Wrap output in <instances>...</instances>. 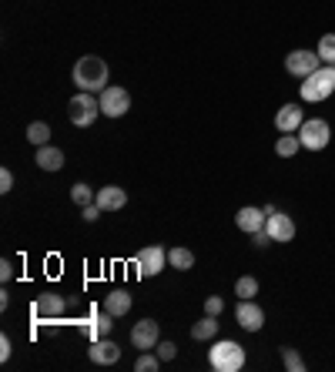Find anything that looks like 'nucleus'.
<instances>
[{
	"mask_svg": "<svg viewBox=\"0 0 335 372\" xmlns=\"http://www.w3.org/2000/svg\"><path fill=\"white\" fill-rule=\"evenodd\" d=\"M214 336H218V322H214V315H205L201 322H195V326H191V339L212 342Z\"/></svg>",
	"mask_w": 335,
	"mask_h": 372,
	"instance_id": "19",
	"label": "nucleus"
},
{
	"mask_svg": "<svg viewBox=\"0 0 335 372\" xmlns=\"http://www.w3.org/2000/svg\"><path fill=\"white\" fill-rule=\"evenodd\" d=\"M168 262H171V268H178V272H188V268H195V252L178 245L168 252Z\"/></svg>",
	"mask_w": 335,
	"mask_h": 372,
	"instance_id": "20",
	"label": "nucleus"
},
{
	"mask_svg": "<svg viewBox=\"0 0 335 372\" xmlns=\"http://www.w3.org/2000/svg\"><path fill=\"white\" fill-rule=\"evenodd\" d=\"M158 366H161V356H158V352H154V356H151V352H144V356L135 362L137 372H158Z\"/></svg>",
	"mask_w": 335,
	"mask_h": 372,
	"instance_id": "28",
	"label": "nucleus"
},
{
	"mask_svg": "<svg viewBox=\"0 0 335 372\" xmlns=\"http://www.w3.org/2000/svg\"><path fill=\"white\" fill-rule=\"evenodd\" d=\"M168 262V252L161 245H148V248H141L135 255V268L144 275V279H151V275H158L161 268H165Z\"/></svg>",
	"mask_w": 335,
	"mask_h": 372,
	"instance_id": "8",
	"label": "nucleus"
},
{
	"mask_svg": "<svg viewBox=\"0 0 335 372\" xmlns=\"http://www.w3.org/2000/svg\"><path fill=\"white\" fill-rule=\"evenodd\" d=\"M64 309H67V302L57 292H47L34 302V315H41V319H57V315H64Z\"/></svg>",
	"mask_w": 335,
	"mask_h": 372,
	"instance_id": "16",
	"label": "nucleus"
},
{
	"mask_svg": "<svg viewBox=\"0 0 335 372\" xmlns=\"http://www.w3.org/2000/svg\"><path fill=\"white\" fill-rule=\"evenodd\" d=\"M235 319L245 332H259L265 326V312H261V305H255V298H242L238 309H235Z\"/></svg>",
	"mask_w": 335,
	"mask_h": 372,
	"instance_id": "10",
	"label": "nucleus"
},
{
	"mask_svg": "<svg viewBox=\"0 0 335 372\" xmlns=\"http://www.w3.org/2000/svg\"><path fill=\"white\" fill-rule=\"evenodd\" d=\"M305 124V114L299 104H285V108H278L275 114V128H278V135H299V128Z\"/></svg>",
	"mask_w": 335,
	"mask_h": 372,
	"instance_id": "12",
	"label": "nucleus"
},
{
	"mask_svg": "<svg viewBox=\"0 0 335 372\" xmlns=\"http://www.w3.org/2000/svg\"><path fill=\"white\" fill-rule=\"evenodd\" d=\"M252 242H255L259 248H265V245H272V235H268L265 228H261V232H255V235H252Z\"/></svg>",
	"mask_w": 335,
	"mask_h": 372,
	"instance_id": "33",
	"label": "nucleus"
},
{
	"mask_svg": "<svg viewBox=\"0 0 335 372\" xmlns=\"http://www.w3.org/2000/svg\"><path fill=\"white\" fill-rule=\"evenodd\" d=\"M319 57H322V64H335V34H322Z\"/></svg>",
	"mask_w": 335,
	"mask_h": 372,
	"instance_id": "25",
	"label": "nucleus"
},
{
	"mask_svg": "<svg viewBox=\"0 0 335 372\" xmlns=\"http://www.w3.org/2000/svg\"><path fill=\"white\" fill-rule=\"evenodd\" d=\"M158 342H161V329H158L154 319H141V322L131 329V345L141 349V352H151Z\"/></svg>",
	"mask_w": 335,
	"mask_h": 372,
	"instance_id": "9",
	"label": "nucleus"
},
{
	"mask_svg": "<svg viewBox=\"0 0 335 372\" xmlns=\"http://www.w3.org/2000/svg\"><path fill=\"white\" fill-rule=\"evenodd\" d=\"M11 188H14V174H11V168H4V171H0V191L7 195Z\"/></svg>",
	"mask_w": 335,
	"mask_h": 372,
	"instance_id": "31",
	"label": "nucleus"
},
{
	"mask_svg": "<svg viewBox=\"0 0 335 372\" xmlns=\"http://www.w3.org/2000/svg\"><path fill=\"white\" fill-rule=\"evenodd\" d=\"M128 108H131V94H128V88L107 84L104 91H101V114H104V118H121V114H128Z\"/></svg>",
	"mask_w": 335,
	"mask_h": 372,
	"instance_id": "6",
	"label": "nucleus"
},
{
	"mask_svg": "<svg viewBox=\"0 0 335 372\" xmlns=\"http://www.w3.org/2000/svg\"><path fill=\"white\" fill-rule=\"evenodd\" d=\"M37 165H41L44 171H61L64 168V151L61 148L44 144V148H37Z\"/></svg>",
	"mask_w": 335,
	"mask_h": 372,
	"instance_id": "18",
	"label": "nucleus"
},
{
	"mask_svg": "<svg viewBox=\"0 0 335 372\" xmlns=\"http://www.w3.org/2000/svg\"><path fill=\"white\" fill-rule=\"evenodd\" d=\"M235 295L238 298H255L259 295V279L255 275H242V279L235 282Z\"/></svg>",
	"mask_w": 335,
	"mask_h": 372,
	"instance_id": "22",
	"label": "nucleus"
},
{
	"mask_svg": "<svg viewBox=\"0 0 335 372\" xmlns=\"http://www.w3.org/2000/svg\"><path fill=\"white\" fill-rule=\"evenodd\" d=\"M88 356H91V362H97V366H114V362L121 359V345L111 339H94L91 349H88Z\"/></svg>",
	"mask_w": 335,
	"mask_h": 372,
	"instance_id": "14",
	"label": "nucleus"
},
{
	"mask_svg": "<svg viewBox=\"0 0 335 372\" xmlns=\"http://www.w3.org/2000/svg\"><path fill=\"white\" fill-rule=\"evenodd\" d=\"M71 78L81 91L88 94H97L107 88V64L101 57H94V54H84L81 61L74 64V71H71Z\"/></svg>",
	"mask_w": 335,
	"mask_h": 372,
	"instance_id": "1",
	"label": "nucleus"
},
{
	"mask_svg": "<svg viewBox=\"0 0 335 372\" xmlns=\"http://www.w3.org/2000/svg\"><path fill=\"white\" fill-rule=\"evenodd\" d=\"M104 312H111L114 319H118V315H128V312H131V292H124V289L107 292L104 295Z\"/></svg>",
	"mask_w": 335,
	"mask_h": 372,
	"instance_id": "17",
	"label": "nucleus"
},
{
	"mask_svg": "<svg viewBox=\"0 0 335 372\" xmlns=\"http://www.w3.org/2000/svg\"><path fill=\"white\" fill-rule=\"evenodd\" d=\"M282 366H285L289 372H302L305 369V359L299 356L295 349H289V345H285V349H282Z\"/></svg>",
	"mask_w": 335,
	"mask_h": 372,
	"instance_id": "26",
	"label": "nucleus"
},
{
	"mask_svg": "<svg viewBox=\"0 0 335 372\" xmlns=\"http://www.w3.org/2000/svg\"><path fill=\"white\" fill-rule=\"evenodd\" d=\"M94 198H97V191H94L91 185H74V188H71V202L81 205V208L94 205Z\"/></svg>",
	"mask_w": 335,
	"mask_h": 372,
	"instance_id": "23",
	"label": "nucleus"
},
{
	"mask_svg": "<svg viewBox=\"0 0 335 372\" xmlns=\"http://www.w3.org/2000/svg\"><path fill=\"white\" fill-rule=\"evenodd\" d=\"M11 352H14V345H11V339H7V336H0V359L7 362V359H11Z\"/></svg>",
	"mask_w": 335,
	"mask_h": 372,
	"instance_id": "34",
	"label": "nucleus"
},
{
	"mask_svg": "<svg viewBox=\"0 0 335 372\" xmlns=\"http://www.w3.org/2000/svg\"><path fill=\"white\" fill-rule=\"evenodd\" d=\"M299 141H302L305 151H322L332 141V128H329V121H322V118H305V124L299 128Z\"/></svg>",
	"mask_w": 335,
	"mask_h": 372,
	"instance_id": "4",
	"label": "nucleus"
},
{
	"mask_svg": "<svg viewBox=\"0 0 335 372\" xmlns=\"http://www.w3.org/2000/svg\"><path fill=\"white\" fill-rule=\"evenodd\" d=\"M97 114H101V97H94L88 91L71 97V124L74 128H91L97 121Z\"/></svg>",
	"mask_w": 335,
	"mask_h": 372,
	"instance_id": "5",
	"label": "nucleus"
},
{
	"mask_svg": "<svg viewBox=\"0 0 335 372\" xmlns=\"http://www.w3.org/2000/svg\"><path fill=\"white\" fill-rule=\"evenodd\" d=\"M221 312H225V298H221V295H208V298H205V315H214V319H218Z\"/></svg>",
	"mask_w": 335,
	"mask_h": 372,
	"instance_id": "29",
	"label": "nucleus"
},
{
	"mask_svg": "<svg viewBox=\"0 0 335 372\" xmlns=\"http://www.w3.org/2000/svg\"><path fill=\"white\" fill-rule=\"evenodd\" d=\"M265 232L272 235V242H292L295 238V221H292V215H285V212H272L268 215V221H265Z\"/></svg>",
	"mask_w": 335,
	"mask_h": 372,
	"instance_id": "11",
	"label": "nucleus"
},
{
	"mask_svg": "<svg viewBox=\"0 0 335 372\" xmlns=\"http://www.w3.org/2000/svg\"><path fill=\"white\" fill-rule=\"evenodd\" d=\"M208 362H212L214 372H238L245 366V345H238V342H214L212 352H208Z\"/></svg>",
	"mask_w": 335,
	"mask_h": 372,
	"instance_id": "3",
	"label": "nucleus"
},
{
	"mask_svg": "<svg viewBox=\"0 0 335 372\" xmlns=\"http://www.w3.org/2000/svg\"><path fill=\"white\" fill-rule=\"evenodd\" d=\"M111 319H114V315H111V312H104V315H101V319H94V322H91V339H104L107 332H111V326H114V322H111Z\"/></svg>",
	"mask_w": 335,
	"mask_h": 372,
	"instance_id": "27",
	"label": "nucleus"
},
{
	"mask_svg": "<svg viewBox=\"0 0 335 372\" xmlns=\"http://www.w3.org/2000/svg\"><path fill=\"white\" fill-rule=\"evenodd\" d=\"M322 67V57L319 50H292L289 57H285V71L289 74H295V78H308V74H315Z\"/></svg>",
	"mask_w": 335,
	"mask_h": 372,
	"instance_id": "7",
	"label": "nucleus"
},
{
	"mask_svg": "<svg viewBox=\"0 0 335 372\" xmlns=\"http://www.w3.org/2000/svg\"><path fill=\"white\" fill-rule=\"evenodd\" d=\"M332 94H335V64H322L315 74L302 78V101H308V104L329 101Z\"/></svg>",
	"mask_w": 335,
	"mask_h": 372,
	"instance_id": "2",
	"label": "nucleus"
},
{
	"mask_svg": "<svg viewBox=\"0 0 335 372\" xmlns=\"http://www.w3.org/2000/svg\"><path fill=\"white\" fill-rule=\"evenodd\" d=\"M27 141H31V144H37V148H44L47 141H50V128H47L44 121H34L31 128H27Z\"/></svg>",
	"mask_w": 335,
	"mask_h": 372,
	"instance_id": "24",
	"label": "nucleus"
},
{
	"mask_svg": "<svg viewBox=\"0 0 335 372\" xmlns=\"http://www.w3.org/2000/svg\"><path fill=\"white\" fill-rule=\"evenodd\" d=\"M94 202H97L101 212H121L124 205H128V195L118 185H104V188H97V198Z\"/></svg>",
	"mask_w": 335,
	"mask_h": 372,
	"instance_id": "15",
	"label": "nucleus"
},
{
	"mask_svg": "<svg viewBox=\"0 0 335 372\" xmlns=\"http://www.w3.org/2000/svg\"><path fill=\"white\" fill-rule=\"evenodd\" d=\"M299 148H302L299 135H282V138L275 141V155H278V158H292Z\"/></svg>",
	"mask_w": 335,
	"mask_h": 372,
	"instance_id": "21",
	"label": "nucleus"
},
{
	"mask_svg": "<svg viewBox=\"0 0 335 372\" xmlns=\"http://www.w3.org/2000/svg\"><path fill=\"white\" fill-rule=\"evenodd\" d=\"M101 215V208H97V202L94 205H88V208H84V218H88V221H94V218Z\"/></svg>",
	"mask_w": 335,
	"mask_h": 372,
	"instance_id": "35",
	"label": "nucleus"
},
{
	"mask_svg": "<svg viewBox=\"0 0 335 372\" xmlns=\"http://www.w3.org/2000/svg\"><path fill=\"white\" fill-rule=\"evenodd\" d=\"M265 221H268V215H265V208H255V205H245L242 212L235 215V225L242 228L245 235H255L265 228Z\"/></svg>",
	"mask_w": 335,
	"mask_h": 372,
	"instance_id": "13",
	"label": "nucleus"
},
{
	"mask_svg": "<svg viewBox=\"0 0 335 372\" xmlns=\"http://www.w3.org/2000/svg\"><path fill=\"white\" fill-rule=\"evenodd\" d=\"M0 279H4V282L14 279V262H11V259H4V262H0Z\"/></svg>",
	"mask_w": 335,
	"mask_h": 372,
	"instance_id": "32",
	"label": "nucleus"
},
{
	"mask_svg": "<svg viewBox=\"0 0 335 372\" xmlns=\"http://www.w3.org/2000/svg\"><path fill=\"white\" fill-rule=\"evenodd\" d=\"M154 352L161 356V362H171V359L178 356V345H175V342H158V345H154Z\"/></svg>",
	"mask_w": 335,
	"mask_h": 372,
	"instance_id": "30",
	"label": "nucleus"
}]
</instances>
